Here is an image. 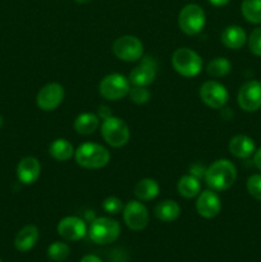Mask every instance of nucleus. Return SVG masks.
<instances>
[{
  "instance_id": "obj_21",
  "label": "nucleus",
  "mask_w": 261,
  "mask_h": 262,
  "mask_svg": "<svg viewBox=\"0 0 261 262\" xmlns=\"http://www.w3.org/2000/svg\"><path fill=\"white\" fill-rule=\"evenodd\" d=\"M154 214L160 222H176L181 215V206L174 200H164L156 205L155 209H154Z\"/></svg>"
},
{
  "instance_id": "obj_4",
  "label": "nucleus",
  "mask_w": 261,
  "mask_h": 262,
  "mask_svg": "<svg viewBox=\"0 0 261 262\" xmlns=\"http://www.w3.org/2000/svg\"><path fill=\"white\" fill-rule=\"evenodd\" d=\"M90 239L100 246L114 243L120 235V225L117 220L107 216L96 217L91 222L89 228Z\"/></svg>"
},
{
  "instance_id": "obj_33",
  "label": "nucleus",
  "mask_w": 261,
  "mask_h": 262,
  "mask_svg": "<svg viewBox=\"0 0 261 262\" xmlns=\"http://www.w3.org/2000/svg\"><path fill=\"white\" fill-rule=\"evenodd\" d=\"M81 262H102V260L95 255H86L82 258Z\"/></svg>"
},
{
  "instance_id": "obj_35",
  "label": "nucleus",
  "mask_w": 261,
  "mask_h": 262,
  "mask_svg": "<svg viewBox=\"0 0 261 262\" xmlns=\"http://www.w3.org/2000/svg\"><path fill=\"white\" fill-rule=\"evenodd\" d=\"M76 3H78V4H87V3H90L91 0H74Z\"/></svg>"
},
{
  "instance_id": "obj_29",
  "label": "nucleus",
  "mask_w": 261,
  "mask_h": 262,
  "mask_svg": "<svg viewBox=\"0 0 261 262\" xmlns=\"http://www.w3.org/2000/svg\"><path fill=\"white\" fill-rule=\"evenodd\" d=\"M246 188L251 197L261 202V174H253L247 179Z\"/></svg>"
},
{
  "instance_id": "obj_8",
  "label": "nucleus",
  "mask_w": 261,
  "mask_h": 262,
  "mask_svg": "<svg viewBox=\"0 0 261 262\" xmlns=\"http://www.w3.org/2000/svg\"><path fill=\"white\" fill-rule=\"evenodd\" d=\"M113 53L120 60L133 63L143 56V43L133 35L120 36L113 43Z\"/></svg>"
},
{
  "instance_id": "obj_27",
  "label": "nucleus",
  "mask_w": 261,
  "mask_h": 262,
  "mask_svg": "<svg viewBox=\"0 0 261 262\" xmlns=\"http://www.w3.org/2000/svg\"><path fill=\"white\" fill-rule=\"evenodd\" d=\"M71 255V247L64 242H53L48 248V256L55 262H63Z\"/></svg>"
},
{
  "instance_id": "obj_1",
  "label": "nucleus",
  "mask_w": 261,
  "mask_h": 262,
  "mask_svg": "<svg viewBox=\"0 0 261 262\" xmlns=\"http://www.w3.org/2000/svg\"><path fill=\"white\" fill-rule=\"evenodd\" d=\"M205 182L215 192L229 189L237 179L235 165L228 159H219L214 161L205 170Z\"/></svg>"
},
{
  "instance_id": "obj_17",
  "label": "nucleus",
  "mask_w": 261,
  "mask_h": 262,
  "mask_svg": "<svg viewBox=\"0 0 261 262\" xmlns=\"http://www.w3.org/2000/svg\"><path fill=\"white\" fill-rule=\"evenodd\" d=\"M38 237H40V233H38V229L36 225H26L15 235V250L19 251V252H28V251H31L35 247L38 241Z\"/></svg>"
},
{
  "instance_id": "obj_28",
  "label": "nucleus",
  "mask_w": 261,
  "mask_h": 262,
  "mask_svg": "<svg viewBox=\"0 0 261 262\" xmlns=\"http://www.w3.org/2000/svg\"><path fill=\"white\" fill-rule=\"evenodd\" d=\"M129 97L135 104L142 105L150 100V91L147 90V87H141V86H133L129 90Z\"/></svg>"
},
{
  "instance_id": "obj_14",
  "label": "nucleus",
  "mask_w": 261,
  "mask_h": 262,
  "mask_svg": "<svg viewBox=\"0 0 261 262\" xmlns=\"http://www.w3.org/2000/svg\"><path fill=\"white\" fill-rule=\"evenodd\" d=\"M156 63L153 58H141V63L136 68L132 69V72L128 76L130 84L132 86H141L147 87L155 81L156 78Z\"/></svg>"
},
{
  "instance_id": "obj_36",
  "label": "nucleus",
  "mask_w": 261,
  "mask_h": 262,
  "mask_svg": "<svg viewBox=\"0 0 261 262\" xmlns=\"http://www.w3.org/2000/svg\"><path fill=\"white\" fill-rule=\"evenodd\" d=\"M3 123H4V119H3V117H2V115H0V128L3 127Z\"/></svg>"
},
{
  "instance_id": "obj_26",
  "label": "nucleus",
  "mask_w": 261,
  "mask_h": 262,
  "mask_svg": "<svg viewBox=\"0 0 261 262\" xmlns=\"http://www.w3.org/2000/svg\"><path fill=\"white\" fill-rule=\"evenodd\" d=\"M206 71L211 77L222 78V77H225L227 74L230 73V71H232V64H230V61L227 58L217 56V58L209 61Z\"/></svg>"
},
{
  "instance_id": "obj_6",
  "label": "nucleus",
  "mask_w": 261,
  "mask_h": 262,
  "mask_svg": "<svg viewBox=\"0 0 261 262\" xmlns=\"http://www.w3.org/2000/svg\"><path fill=\"white\" fill-rule=\"evenodd\" d=\"M206 25L205 10L197 4H187L179 12L178 26L183 33L188 36L197 35Z\"/></svg>"
},
{
  "instance_id": "obj_13",
  "label": "nucleus",
  "mask_w": 261,
  "mask_h": 262,
  "mask_svg": "<svg viewBox=\"0 0 261 262\" xmlns=\"http://www.w3.org/2000/svg\"><path fill=\"white\" fill-rule=\"evenodd\" d=\"M58 234L66 241L77 242L86 237L89 228L86 222L78 216H66L58 223Z\"/></svg>"
},
{
  "instance_id": "obj_7",
  "label": "nucleus",
  "mask_w": 261,
  "mask_h": 262,
  "mask_svg": "<svg viewBox=\"0 0 261 262\" xmlns=\"http://www.w3.org/2000/svg\"><path fill=\"white\" fill-rule=\"evenodd\" d=\"M130 82L125 76L112 73L105 76L99 84V92L105 100L117 101L129 94Z\"/></svg>"
},
{
  "instance_id": "obj_11",
  "label": "nucleus",
  "mask_w": 261,
  "mask_h": 262,
  "mask_svg": "<svg viewBox=\"0 0 261 262\" xmlns=\"http://www.w3.org/2000/svg\"><path fill=\"white\" fill-rule=\"evenodd\" d=\"M241 109L246 113H255L261 109V82L251 79L241 86L237 95Z\"/></svg>"
},
{
  "instance_id": "obj_34",
  "label": "nucleus",
  "mask_w": 261,
  "mask_h": 262,
  "mask_svg": "<svg viewBox=\"0 0 261 262\" xmlns=\"http://www.w3.org/2000/svg\"><path fill=\"white\" fill-rule=\"evenodd\" d=\"M207 2H209L210 4L215 5V7H224V5H227L230 0H207Z\"/></svg>"
},
{
  "instance_id": "obj_30",
  "label": "nucleus",
  "mask_w": 261,
  "mask_h": 262,
  "mask_svg": "<svg viewBox=\"0 0 261 262\" xmlns=\"http://www.w3.org/2000/svg\"><path fill=\"white\" fill-rule=\"evenodd\" d=\"M248 49L256 56H261V27L255 28L247 37Z\"/></svg>"
},
{
  "instance_id": "obj_15",
  "label": "nucleus",
  "mask_w": 261,
  "mask_h": 262,
  "mask_svg": "<svg viewBox=\"0 0 261 262\" xmlns=\"http://www.w3.org/2000/svg\"><path fill=\"white\" fill-rule=\"evenodd\" d=\"M196 210L200 216L205 219L216 217L222 211V200L212 189L200 192L196 201Z\"/></svg>"
},
{
  "instance_id": "obj_2",
  "label": "nucleus",
  "mask_w": 261,
  "mask_h": 262,
  "mask_svg": "<svg viewBox=\"0 0 261 262\" xmlns=\"http://www.w3.org/2000/svg\"><path fill=\"white\" fill-rule=\"evenodd\" d=\"M74 159L82 168L101 169L109 164L110 152L100 143L84 142L74 150Z\"/></svg>"
},
{
  "instance_id": "obj_16",
  "label": "nucleus",
  "mask_w": 261,
  "mask_h": 262,
  "mask_svg": "<svg viewBox=\"0 0 261 262\" xmlns=\"http://www.w3.org/2000/svg\"><path fill=\"white\" fill-rule=\"evenodd\" d=\"M41 174V164L33 156L23 158L17 165V178L23 184H33Z\"/></svg>"
},
{
  "instance_id": "obj_9",
  "label": "nucleus",
  "mask_w": 261,
  "mask_h": 262,
  "mask_svg": "<svg viewBox=\"0 0 261 262\" xmlns=\"http://www.w3.org/2000/svg\"><path fill=\"white\" fill-rule=\"evenodd\" d=\"M200 99L211 109H223L229 100V92L224 84L211 79L200 87Z\"/></svg>"
},
{
  "instance_id": "obj_32",
  "label": "nucleus",
  "mask_w": 261,
  "mask_h": 262,
  "mask_svg": "<svg viewBox=\"0 0 261 262\" xmlns=\"http://www.w3.org/2000/svg\"><path fill=\"white\" fill-rule=\"evenodd\" d=\"M253 164L261 171V147L256 150L255 154H253Z\"/></svg>"
},
{
  "instance_id": "obj_18",
  "label": "nucleus",
  "mask_w": 261,
  "mask_h": 262,
  "mask_svg": "<svg viewBox=\"0 0 261 262\" xmlns=\"http://www.w3.org/2000/svg\"><path fill=\"white\" fill-rule=\"evenodd\" d=\"M229 151L238 159H248L256 151V145L251 137L246 135H237L230 138Z\"/></svg>"
},
{
  "instance_id": "obj_23",
  "label": "nucleus",
  "mask_w": 261,
  "mask_h": 262,
  "mask_svg": "<svg viewBox=\"0 0 261 262\" xmlns=\"http://www.w3.org/2000/svg\"><path fill=\"white\" fill-rule=\"evenodd\" d=\"M49 152L54 160L63 163V161L69 160L72 156H74V148L72 143L66 138H56L50 143Z\"/></svg>"
},
{
  "instance_id": "obj_5",
  "label": "nucleus",
  "mask_w": 261,
  "mask_h": 262,
  "mask_svg": "<svg viewBox=\"0 0 261 262\" xmlns=\"http://www.w3.org/2000/svg\"><path fill=\"white\" fill-rule=\"evenodd\" d=\"M101 136L112 147H123L130 138V130L127 123L118 117H109L102 120Z\"/></svg>"
},
{
  "instance_id": "obj_31",
  "label": "nucleus",
  "mask_w": 261,
  "mask_h": 262,
  "mask_svg": "<svg viewBox=\"0 0 261 262\" xmlns=\"http://www.w3.org/2000/svg\"><path fill=\"white\" fill-rule=\"evenodd\" d=\"M123 204H122V200L118 199L115 196H110L106 197L102 202V209H104L105 212L110 215H115V214H119L120 211H123Z\"/></svg>"
},
{
  "instance_id": "obj_37",
  "label": "nucleus",
  "mask_w": 261,
  "mask_h": 262,
  "mask_svg": "<svg viewBox=\"0 0 261 262\" xmlns=\"http://www.w3.org/2000/svg\"><path fill=\"white\" fill-rule=\"evenodd\" d=\"M0 262H2V258H0Z\"/></svg>"
},
{
  "instance_id": "obj_25",
  "label": "nucleus",
  "mask_w": 261,
  "mask_h": 262,
  "mask_svg": "<svg viewBox=\"0 0 261 262\" xmlns=\"http://www.w3.org/2000/svg\"><path fill=\"white\" fill-rule=\"evenodd\" d=\"M241 12L247 22L253 25L261 23V0H243Z\"/></svg>"
},
{
  "instance_id": "obj_3",
  "label": "nucleus",
  "mask_w": 261,
  "mask_h": 262,
  "mask_svg": "<svg viewBox=\"0 0 261 262\" xmlns=\"http://www.w3.org/2000/svg\"><path fill=\"white\" fill-rule=\"evenodd\" d=\"M171 66L182 77L192 78L201 73L202 58L189 48H179L171 55Z\"/></svg>"
},
{
  "instance_id": "obj_19",
  "label": "nucleus",
  "mask_w": 261,
  "mask_h": 262,
  "mask_svg": "<svg viewBox=\"0 0 261 262\" xmlns=\"http://www.w3.org/2000/svg\"><path fill=\"white\" fill-rule=\"evenodd\" d=\"M222 42L225 48L230 49V50H238V49L243 48V45L247 42L246 31L241 26H228L222 32Z\"/></svg>"
},
{
  "instance_id": "obj_22",
  "label": "nucleus",
  "mask_w": 261,
  "mask_h": 262,
  "mask_svg": "<svg viewBox=\"0 0 261 262\" xmlns=\"http://www.w3.org/2000/svg\"><path fill=\"white\" fill-rule=\"evenodd\" d=\"M99 125L100 118L94 113H81L74 119V130L82 136L92 135L99 128Z\"/></svg>"
},
{
  "instance_id": "obj_20",
  "label": "nucleus",
  "mask_w": 261,
  "mask_h": 262,
  "mask_svg": "<svg viewBox=\"0 0 261 262\" xmlns=\"http://www.w3.org/2000/svg\"><path fill=\"white\" fill-rule=\"evenodd\" d=\"M160 192V186L153 178H143L135 186V196L138 201L148 202L155 200Z\"/></svg>"
},
{
  "instance_id": "obj_12",
  "label": "nucleus",
  "mask_w": 261,
  "mask_h": 262,
  "mask_svg": "<svg viewBox=\"0 0 261 262\" xmlns=\"http://www.w3.org/2000/svg\"><path fill=\"white\" fill-rule=\"evenodd\" d=\"M66 91L58 82L45 84L36 96V104L42 112H53L63 102Z\"/></svg>"
},
{
  "instance_id": "obj_24",
  "label": "nucleus",
  "mask_w": 261,
  "mask_h": 262,
  "mask_svg": "<svg viewBox=\"0 0 261 262\" xmlns=\"http://www.w3.org/2000/svg\"><path fill=\"white\" fill-rule=\"evenodd\" d=\"M177 189H178V193L184 199H194L201 192V183L197 177L189 174V176H183L179 179Z\"/></svg>"
},
{
  "instance_id": "obj_10",
  "label": "nucleus",
  "mask_w": 261,
  "mask_h": 262,
  "mask_svg": "<svg viewBox=\"0 0 261 262\" xmlns=\"http://www.w3.org/2000/svg\"><path fill=\"white\" fill-rule=\"evenodd\" d=\"M123 220L130 230L140 232L147 227L150 214L142 201L132 200V201H128L123 207Z\"/></svg>"
}]
</instances>
